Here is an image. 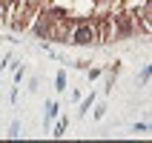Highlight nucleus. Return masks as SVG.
<instances>
[{
    "label": "nucleus",
    "mask_w": 152,
    "mask_h": 143,
    "mask_svg": "<svg viewBox=\"0 0 152 143\" xmlns=\"http://www.w3.org/2000/svg\"><path fill=\"white\" fill-rule=\"evenodd\" d=\"M46 115H49V118H55V115H58V106H55V103H49V106H46Z\"/></svg>",
    "instance_id": "nucleus-3"
},
{
    "label": "nucleus",
    "mask_w": 152,
    "mask_h": 143,
    "mask_svg": "<svg viewBox=\"0 0 152 143\" xmlns=\"http://www.w3.org/2000/svg\"><path fill=\"white\" fill-rule=\"evenodd\" d=\"M69 40L77 43V46H89V43H95V40H98V37H95V20H77Z\"/></svg>",
    "instance_id": "nucleus-1"
},
{
    "label": "nucleus",
    "mask_w": 152,
    "mask_h": 143,
    "mask_svg": "<svg viewBox=\"0 0 152 143\" xmlns=\"http://www.w3.org/2000/svg\"><path fill=\"white\" fill-rule=\"evenodd\" d=\"M55 83H58V89L63 92V89H66V75H63V72H58V77H55Z\"/></svg>",
    "instance_id": "nucleus-2"
}]
</instances>
